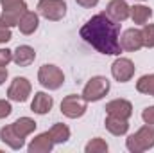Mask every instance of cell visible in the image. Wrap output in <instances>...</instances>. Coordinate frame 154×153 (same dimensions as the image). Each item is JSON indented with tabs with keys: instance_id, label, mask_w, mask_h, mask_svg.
Listing matches in <instances>:
<instances>
[{
	"instance_id": "8fae6325",
	"label": "cell",
	"mask_w": 154,
	"mask_h": 153,
	"mask_svg": "<svg viewBox=\"0 0 154 153\" xmlns=\"http://www.w3.org/2000/svg\"><path fill=\"white\" fill-rule=\"evenodd\" d=\"M129 5L124 2V0H111L109 4H108V7H106V15L111 18V20H115V22H124V20H127L129 18Z\"/></svg>"
},
{
	"instance_id": "4dcf8cb0",
	"label": "cell",
	"mask_w": 154,
	"mask_h": 153,
	"mask_svg": "<svg viewBox=\"0 0 154 153\" xmlns=\"http://www.w3.org/2000/svg\"><path fill=\"white\" fill-rule=\"evenodd\" d=\"M20 2H23V0H0V4H2V7H9V5H14V4H20Z\"/></svg>"
},
{
	"instance_id": "ffe728a7",
	"label": "cell",
	"mask_w": 154,
	"mask_h": 153,
	"mask_svg": "<svg viewBox=\"0 0 154 153\" xmlns=\"http://www.w3.org/2000/svg\"><path fill=\"white\" fill-rule=\"evenodd\" d=\"M129 16L133 18L134 24H140V25H145L149 22V18L152 16V9L151 7H145V5H133L129 9Z\"/></svg>"
},
{
	"instance_id": "d4e9b609",
	"label": "cell",
	"mask_w": 154,
	"mask_h": 153,
	"mask_svg": "<svg viewBox=\"0 0 154 153\" xmlns=\"http://www.w3.org/2000/svg\"><path fill=\"white\" fill-rule=\"evenodd\" d=\"M11 38H13L11 29H9V27H5L4 24H0V43H7Z\"/></svg>"
},
{
	"instance_id": "f1b7e54d",
	"label": "cell",
	"mask_w": 154,
	"mask_h": 153,
	"mask_svg": "<svg viewBox=\"0 0 154 153\" xmlns=\"http://www.w3.org/2000/svg\"><path fill=\"white\" fill-rule=\"evenodd\" d=\"M75 2L82 7H95L99 4V0H75Z\"/></svg>"
},
{
	"instance_id": "9a60e30c",
	"label": "cell",
	"mask_w": 154,
	"mask_h": 153,
	"mask_svg": "<svg viewBox=\"0 0 154 153\" xmlns=\"http://www.w3.org/2000/svg\"><path fill=\"white\" fill-rule=\"evenodd\" d=\"M0 139H2V142H5L7 146H11L13 150H22L23 144H25V139H22V137L13 130L11 124H9V126H4V128L0 130Z\"/></svg>"
},
{
	"instance_id": "484cf974",
	"label": "cell",
	"mask_w": 154,
	"mask_h": 153,
	"mask_svg": "<svg viewBox=\"0 0 154 153\" xmlns=\"http://www.w3.org/2000/svg\"><path fill=\"white\" fill-rule=\"evenodd\" d=\"M142 119H143L147 124H154V106H147V108L142 112Z\"/></svg>"
},
{
	"instance_id": "7c38bea8",
	"label": "cell",
	"mask_w": 154,
	"mask_h": 153,
	"mask_svg": "<svg viewBox=\"0 0 154 153\" xmlns=\"http://www.w3.org/2000/svg\"><path fill=\"white\" fill-rule=\"evenodd\" d=\"M106 112L109 115H116V117H122V119H129L133 115V106L125 99H113V101H109L106 105Z\"/></svg>"
},
{
	"instance_id": "8992f818",
	"label": "cell",
	"mask_w": 154,
	"mask_h": 153,
	"mask_svg": "<svg viewBox=\"0 0 154 153\" xmlns=\"http://www.w3.org/2000/svg\"><path fill=\"white\" fill-rule=\"evenodd\" d=\"M86 105H88V101H84V97H81L77 94H70L61 101V112L70 119H77V117L84 115Z\"/></svg>"
},
{
	"instance_id": "ba28073f",
	"label": "cell",
	"mask_w": 154,
	"mask_h": 153,
	"mask_svg": "<svg viewBox=\"0 0 154 153\" xmlns=\"http://www.w3.org/2000/svg\"><path fill=\"white\" fill-rule=\"evenodd\" d=\"M111 74H113V77L116 81L125 83V81H129L134 76V63L129 58H118L111 65Z\"/></svg>"
},
{
	"instance_id": "7402d4cb",
	"label": "cell",
	"mask_w": 154,
	"mask_h": 153,
	"mask_svg": "<svg viewBox=\"0 0 154 153\" xmlns=\"http://www.w3.org/2000/svg\"><path fill=\"white\" fill-rule=\"evenodd\" d=\"M136 90L140 94H147V96H154V74L149 76H142L136 81Z\"/></svg>"
},
{
	"instance_id": "7a4b0ae2",
	"label": "cell",
	"mask_w": 154,
	"mask_h": 153,
	"mask_svg": "<svg viewBox=\"0 0 154 153\" xmlns=\"http://www.w3.org/2000/svg\"><path fill=\"white\" fill-rule=\"evenodd\" d=\"M127 150L133 153H142L145 150H151L154 146V124H147L142 126L136 133L127 137Z\"/></svg>"
},
{
	"instance_id": "3957f363",
	"label": "cell",
	"mask_w": 154,
	"mask_h": 153,
	"mask_svg": "<svg viewBox=\"0 0 154 153\" xmlns=\"http://www.w3.org/2000/svg\"><path fill=\"white\" fill-rule=\"evenodd\" d=\"M108 92H109V81H108V77L95 76L86 83V86L82 90V97H84V101L93 103V101H100Z\"/></svg>"
},
{
	"instance_id": "5bb4252c",
	"label": "cell",
	"mask_w": 154,
	"mask_h": 153,
	"mask_svg": "<svg viewBox=\"0 0 154 153\" xmlns=\"http://www.w3.org/2000/svg\"><path fill=\"white\" fill-rule=\"evenodd\" d=\"M52 105H54V99H52L50 96H47L45 92H36V94H34V99H32V103H31V110H32L34 114L45 115V114L50 112Z\"/></svg>"
},
{
	"instance_id": "2e32d148",
	"label": "cell",
	"mask_w": 154,
	"mask_h": 153,
	"mask_svg": "<svg viewBox=\"0 0 154 153\" xmlns=\"http://www.w3.org/2000/svg\"><path fill=\"white\" fill-rule=\"evenodd\" d=\"M52 146H54V141H52L50 133L45 132L32 139V142L29 144V153H48L52 150Z\"/></svg>"
},
{
	"instance_id": "d6986e66",
	"label": "cell",
	"mask_w": 154,
	"mask_h": 153,
	"mask_svg": "<svg viewBox=\"0 0 154 153\" xmlns=\"http://www.w3.org/2000/svg\"><path fill=\"white\" fill-rule=\"evenodd\" d=\"M11 126H13V130H14L22 139H25L27 135H31V133L36 130V122H34L31 117H20V119L14 121Z\"/></svg>"
},
{
	"instance_id": "83f0119b",
	"label": "cell",
	"mask_w": 154,
	"mask_h": 153,
	"mask_svg": "<svg viewBox=\"0 0 154 153\" xmlns=\"http://www.w3.org/2000/svg\"><path fill=\"white\" fill-rule=\"evenodd\" d=\"M13 112V108H11V105L7 103V101H4V99H0V119H4V117H7V115Z\"/></svg>"
},
{
	"instance_id": "4fadbf2b",
	"label": "cell",
	"mask_w": 154,
	"mask_h": 153,
	"mask_svg": "<svg viewBox=\"0 0 154 153\" xmlns=\"http://www.w3.org/2000/svg\"><path fill=\"white\" fill-rule=\"evenodd\" d=\"M34 60H36V52H34V49L29 47V45H20V47L13 52V61H14L18 67H29Z\"/></svg>"
},
{
	"instance_id": "4316f807",
	"label": "cell",
	"mask_w": 154,
	"mask_h": 153,
	"mask_svg": "<svg viewBox=\"0 0 154 153\" xmlns=\"http://www.w3.org/2000/svg\"><path fill=\"white\" fill-rule=\"evenodd\" d=\"M13 61V52L9 49H0V65H7Z\"/></svg>"
},
{
	"instance_id": "9c48e42d",
	"label": "cell",
	"mask_w": 154,
	"mask_h": 153,
	"mask_svg": "<svg viewBox=\"0 0 154 153\" xmlns=\"http://www.w3.org/2000/svg\"><path fill=\"white\" fill-rule=\"evenodd\" d=\"M25 11H27V5H25V2H20V4L9 5V7H4V11H2V16H0V24H4L5 27L18 25V22H20V18L25 15Z\"/></svg>"
},
{
	"instance_id": "603a6c76",
	"label": "cell",
	"mask_w": 154,
	"mask_h": 153,
	"mask_svg": "<svg viewBox=\"0 0 154 153\" xmlns=\"http://www.w3.org/2000/svg\"><path fill=\"white\" fill-rule=\"evenodd\" d=\"M104 151H108V144L100 137H97V139H93L91 142L86 144V153H104Z\"/></svg>"
},
{
	"instance_id": "ac0fdd59",
	"label": "cell",
	"mask_w": 154,
	"mask_h": 153,
	"mask_svg": "<svg viewBox=\"0 0 154 153\" xmlns=\"http://www.w3.org/2000/svg\"><path fill=\"white\" fill-rule=\"evenodd\" d=\"M106 128H108L113 135H125L127 130H129V122H127V119H122V117H116V115L108 114Z\"/></svg>"
},
{
	"instance_id": "277c9868",
	"label": "cell",
	"mask_w": 154,
	"mask_h": 153,
	"mask_svg": "<svg viewBox=\"0 0 154 153\" xmlns=\"http://www.w3.org/2000/svg\"><path fill=\"white\" fill-rule=\"evenodd\" d=\"M38 81L41 83V86H45L48 90H57L63 85L65 76H63L59 67H56V65H43L38 72Z\"/></svg>"
},
{
	"instance_id": "52a82bcc",
	"label": "cell",
	"mask_w": 154,
	"mask_h": 153,
	"mask_svg": "<svg viewBox=\"0 0 154 153\" xmlns=\"http://www.w3.org/2000/svg\"><path fill=\"white\" fill-rule=\"evenodd\" d=\"M31 83L27 77H14L9 90H7V97L11 101H18V103H23L27 101V97L31 96Z\"/></svg>"
},
{
	"instance_id": "cb8c5ba5",
	"label": "cell",
	"mask_w": 154,
	"mask_h": 153,
	"mask_svg": "<svg viewBox=\"0 0 154 153\" xmlns=\"http://www.w3.org/2000/svg\"><path fill=\"white\" fill-rule=\"evenodd\" d=\"M142 36H143V45L145 47H154V24H145L143 25Z\"/></svg>"
},
{
	"instance_id": "44dd1931",
	"label": "cell",
	"mask_w": 154,
	"mask_h": 153,
	"mask_svg": "<svg viewBox=\"0 0 154 153\" xmlns=\"http://www.w3.org/2000/svg\"><path fill=\"white\" fill-rule=\"evenodd\" d=\"M48 133H50L54 144H63V142H66V141L70 139V128H68L66 124H63V122H56V124L50 128Z\"/></svg>"
},
{
	"instance_id": "5b68a950",
	"label": "cell",
	"mask_w": 154,
	"mask_h": 153,
	"mask_svg": "<svg viewBox=\"0 0 154 153\" xmlns=\"http://www.w3.org/2000/svg\"><path fill=\"white\" fill-rule=\"evenodd\" d=\"M38 11L47 20L57 22L66 15V4H65V0H39Z\"/></svg>"
},
{
	"instance_id": "e0dca14e",
	"label": "cell",
	"mask_w": 154,
	"mask_h": 153,
	"mask_svg": "<svg viewBox=\"0 0 154 153\" xmlns=\"http://www.w3.org/2000/svg\"><path fill=\"white\" fill-rule=\"evenodd\" d=\"M38 24H39V18L38 15L34 13V11H25V15L20 18V22H18V27H20V31H22V34H32L36 29H38Z\"/></svg>"
},
{
	"instance_id": "6da1fadb",
	"label": "cell",
	"mask_w": 154,
	"mask_h": 153,
	"mask_svg": "<svg viewBox=\"0 0 154 153\" xmlns=\"http://www.w3.org/2000/svg\"><path fill=\"white\" fill-rule=\"evenodd\" d=\"M81 38L90 43L93 49H97L102 54L118 56L120 47V24L111 20L106 13H99L91 16L82 27H81Z\"/></svg>"
},
{
	"instance_id": "f546056e",
	"label": "cell",
	"mask_w": 154,
	"mask_h": 153,
	"mask_svg": "<svg viewBox=\"0 0 154 153\" xmlns=\"http://www.w3.org/2000/svg\"><path fill=\"white\" fill-rule=\"evenodd\" d=\"M5 79H7V69H5V65H0V85Z\"/></svg>"
},
{
	"instance_id": "30bf717a",
	"label": "cell",
	"mask_w": 154,
	"mask_h": 153,
	"mask_svg": "<svg viewBox=\"0 0 154 153\" xmlns=\"http://www.w3.org/2000/svg\"><path fill=\"white\" fill-rule=\"evenodd\" d=\"M120 47L124 50H129V52H134V50H140L143 47V36H142V31L138 29H127L122 38H120Z\"/></svg>"
}]
</instances>
